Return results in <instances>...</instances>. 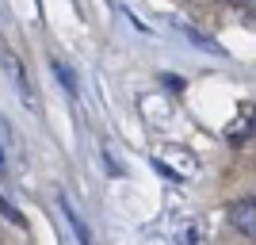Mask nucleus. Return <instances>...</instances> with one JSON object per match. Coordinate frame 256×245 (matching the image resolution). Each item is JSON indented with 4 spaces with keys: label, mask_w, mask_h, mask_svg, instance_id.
<instances>
[{
    "label": "nucleus",
    "mask_w": 256,
    "mask_h": 245,
    "mask_svg": "<svg viewBox=\"0 0 256 245\" xmlns=\"http://www.w3.org/2000/svg\"><path fill=\"white\" fill-rule=\"evenodd\" d=\"M58 207H62V214L69 218V226H73V234H76V241L80 245H92V234H88V226H84V218L73 211V203L65 199V195H58Z\"/></svg>",
    "instance_id": "nucleus-3"
},
{
    "label": "nucleus",
    "mask_w": 256,
    "mask_h": 245,
    "mask_svg": "<svg viewBox=\"0 0 256 245\" xmlns=\"http://www.w3.org/2000/svg\"><path fill=\"white\" fill-rule=\"evenodd\" d=\"M195 165H199V161L180 146H160L157 153H153V169H157L160 176H168V180H188L195 172Z\"/></svg>",
    "instance_id": "nucleus-1"
},
{
    "label": "nucleus",
    "mask_w": 256,
    "mask_h": 245,
    "mask_svg": "<svg viewBox=\"0 0 256 245\" xmlns=\"http://www.w3.org/2000/svg\"><path fill=\"white\" fill-rule=\"evenodd\" d=\"M54 73H58V81H62V88L65 92H69V96H76V81H73V69H65V62H58V58H54Z\"/></svg>",
    "instance_id": "nucleus-4"
},
{
    "label": "nucleus",
    "mask_w": 256,
    "mask_h": 245,
    "mask_svg": "<svg viewBox=\"0 0 256 245\" xmlns=\"http://www.w3.org/2000/svg\"><path fill=\"white\" fill-rule=\"evenodd\" d=\"M0 161H4V157H0Z\"/></svg>",
    "instance_id": "nucleus-7"
},
{
    "label": "nucleus",
    "mask_w": 256,
    "mask_h": 245,
    "mask_svg": "<svg viewBox=\"0 0 256 245\" xmlns=\"http://www.w3.org/2000/svg\"><path fill=\"white\" fill-rule=\"evenodd\" d=\"M0 211L8 214V218H12V222H16V226H23V218H20V211H16V207H12V203H8V199H4V195H0Z\"/></svg>",
    "instance_id": "nucleus-5"
},
{
    "label": "nucleus",
    "mask_w": 256,
    "mask_h": 245,
    "mask_svg": "<svg viewBox=\"0 0 256 245\" xmlns=\"http://www.w3.org/2000/svg\"><path fill=\"white\" fill-rule=\"evenodd\" d=\"M230 222L241 237H252L256 241V195H245V199H237L230 207Z\"/></svg>",
    "instance_id": "nucleus-2"
},
{
    "label": "nucleus",
    "mask_w": 256,
    "mask_h": 245,
    "mask_svg": "<svg viewBox=\"0 0 256 245\" xmlns=\"http://www.w3.org/2000/svg\"><path fill=\"white\" fill-rule=\"evenodd\" d=\"M230 4H248V8H256V0H230Z\"/></svg>",
    "instance_id": "nucleus-6"
}]
</instances>
